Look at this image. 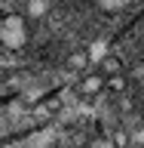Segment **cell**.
<instances>
[{
	"mask_svg": "<svg viewBox=\"0 0 144 148\" xmlns=\"http://www.w3.org/2000/svg\"><path fill=\"white\" fill-rule=\"evenodd\" d=\"M0 43L6 49H22L28 43V25L22 16H3L0 18Z\"/></svg>",
	"mask_w": 144,
	"mask_h": 148,
	"instance_id": "6da1fadb",
	"label": "cell"
},
{
	"mask_svg": "<svg viewBox=\"0 0 144 148\" xmlns=\"http://www.w3.org/2000/svg\"><path fill=\"white\" fill-rule=\"evenodd\" d=\"M101 90H104V77H101V74H86L83 83H80V92H83V96H98Z\"/></svg>",
	"mask_w": 144,
	"mask_h": 148,
	"instance_id": "7a4b0ae2",
	"label": "cell"
},
{
	"mask_svg": "<svg viewBox=\"0 0 144 148\" xmlns=\"http://www.w3.org/2000/svg\"><path fill=\"white\" fill-rule=\"evenodd\" d=\"M101 12H123V9L132 6V0H92Z\"/></svg>",
	"mask_w": 144,
	"mask_h": 148,
	"instance_id": "3957f363",
	"label": "cell"
},
{
	"mask_svg": "<svg viewBox=\"0 0 144 148\" xmlns=\"http://www.w3.org/2000/svg\"><path fill=\"white\" fill-rule=\"evenodd\" d=\"M120 68H123V65H120L117 56H104V59H101V71L104 74H120Z\"/></svg>",
	"mask_w": 144,
	"mask_h": 148,
	"instance_id": "277c9868",
	"label": "cell"
},
{
	"mask_svg": "<svg viewBox=\"0 0 144 148\" xmlns=\"http://www.w3.org/2000/svg\"><path fill=\"white\" fill-rule=\"evenodd\" d=\"M104 83H107V86H110L114 92H123V90H126V77H123V74H110V77H107Z\"/></svg>",
	"mask_w": 144,
	"mask_h": 148,
	"instance_id": "5b68a950",
	"label": "cell"
},
{
	"mask_svg": "<svg viewBox=\"0 0 144 148\" xmlns=\"http://www.w3.org/2000/svg\"><path fill=\"white\" fill-rule=\"evenodd\" d=\"M28 9H31V16H43L49 9V0H28Z\"/></svg>",
	"mask_w": 144,
	"mask_h": 148,
	"instance_id": "8992f818",
	"label": "cell"
},
{
	"mask_svg": "<svg viewBox=\"0 0 144 148\" xmlns=\"http://www.w3.org/2000/svg\"><path fill=\"white\" fill-rule=\"evenodd\" d=\"M86 56H89V59H104V56H107V46L98 40V43H92L89 49H86Z\"/></svg>",
	"mask_w": 144,
	"mask_h": 148,
	"instance_id": "52a82bcc",
	"label": "cell"
},
{
	"mask_svg": "<svg viewBox=\"0 0 144 148\" xmlns=\"http://www.w3.org/2000/svg\"><path fill=\"white\" fill-rule=\"evenodd\" d=\"M86 62H89V56H86V53H74L71 59H68L71 68H86Z\"/></svg>",
	"mask_w": 144,
	"mask_h": 148,
	"instance_id": "ba28073f",
	"label": "cell"
},
{
	"mask_svg": "<svg viewBox=\"0 0 144 148\" xmlns=\"http://www.w3.org/2000/svg\"><path fill=\"white\" fill-rule=\"evenodd\" d=\"M110 142H114V148H126V145H129V136L123 133V130H117V133L110 136Z\"/></svg>",
	"mask_w": 144,
	"mask_h": 148,
	"instance_id": "9c48e42d",
	"label": "cell"
},
{
	"mask_svg": "<svg viewBox=\"0 0 144 148\" xmlns=\"http://www.w3.org/2000/svg\"><path fill=\"white\" fill-rule=\"evenodd\" d=\"M89 148H114V142H110V139H92Z\"/></svg>",
	"mask_w": 144,
	"mask_h": 148,
	"instance_id": "30bf717a",
	"label": "cell"
}]
</instances>
